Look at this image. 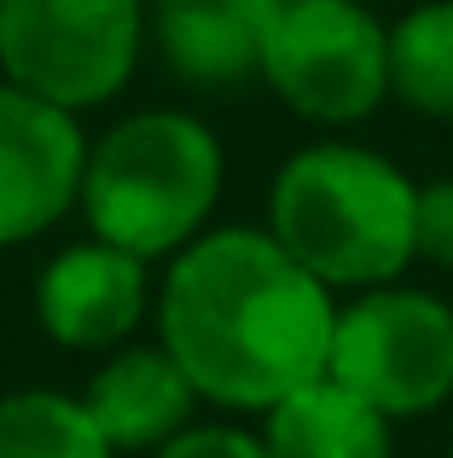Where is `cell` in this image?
<instances>
[{"label":"cell","mask_w":453,"mask_h":458,"mask_svg":"<svg viewBox=\"0 0 453 458\" xmlns=\"http://www.w3.org/2000/svg\"><path fill=\"white\" fill-rule=\"evenodd\" d=\"M151 458H268V453H261V436L244 424H192Z\"/></svg>","instance_id":"15"},{"label":"cell","mask_w":453,"mask_h":458,"mask_svg":"<svg viewBox=\"0 0 453 458\" xmlns=\"http://www.w3.org/2000/svg\"><path fill=\"white\" fill-rule=\"evenodd\" d=\"M285 0H146V47L181 88L226 99L261 81Z\"/></svg>","instance_id":"9"},{"label":"cell","mask_w":453,"mask_h":458,"mask_svg":"<svg viewBox=\"0 0 453 458\" xmlns=\"http://www.w3.org/2000/svg\"><path fill=\"white\" fill-rule=\"evenodd\" d=\"M146 0H0V81L88 116L134 81Z\"/></svg>","instance_id":"4"},{"label":"cell","mask_w":453,"mask_h":458,"mask_svg":"<svg viewBox=\"0 0 453 458\" xmlns=\"http://www.w3.org/2000/svg\"><path fill=\"white\" fill-rule=\"evenodd\" d=\"M261 88L320 134H349L389 105V23L366 0H285Z\"/></svg>","instance_id":"5"},{"label":"cell","mask_w":453,"mask_h":458,"mask_svg":"<svg viewBox=\"0 0 453 458\" xmlns=\"http://www.w3.org/2000/svg\"><path fill=\"white\" fill-rule=\"evenodd\" d=\"M256 436L268 458H396V424L331 377L261 412Z\"/></svg>","instance_id":"11"},{"label":"cell","mask_w":453,"mask_h":458,"mask_svg":"<svg viewBox=\"0 0 453 458\" xmlns=\"http://www.w3.org/2000/svg\"><path fill=\"white\" fill-rule=\"evenodd\" d=\"M0 458H116L88 406L64 389L0 394Z\"/></svg>","instance_id":"13"},{"label":"cell","mask_w":453,"mask_h":458,"mask_svg":"<svg viewBox=\"0 0 453 458\" xmlns=\"http://www.w3.org/2000/svg\"><path fill=\"white\" fill-rule=\"evenodd\" d=\"M389 99L453 123V0H424L389 23Z\"/></svg>","instance_id":"12"},{"label":"cell","mask_w":453,"mask_h":458,"mask_svg":"<svg viewBox=\"0 0 453 458\" xmlns=\"http://www.w3.org/2000/svg\"><path fill=\"white\" fill-rule=\"evenodd\" d=\"M88 406L93 429L105 436V447L116 458H151L169 447L181 429L198 424V389L186 383V371L169 360L163 343H128L116 354L99 360V371L88 377V389L76 394Z\"/></svg>","instance_id":"10"},{"label":"cell","mask_w":453,"mask_h":458,"mask_svg":"<svg viewBox=\"0 0 453 458\" xmlns=\"http://www.w3.org/2000/svg\"><path fill=\"white\" fill-rule=\"evenodd\" d=\"M419 261L453 273V174L419 186Z\"/></svg>","instance_id":"14"},{"label":"cell","mask_w":453,"mask_h":458,"mask_svg":"<svg viewBox=\"0 0 453 458\" xmlns=\"http://www.w3.org/2000/svg\"><path fill=\"white\" fill-rule=\"evenodd\" d=\"M151 325L204 406L261 418L326 377L338 296L268 226H209L163 261Z\"/></svg>","instance_id":"1"},{"label":"cell","mask_w":453,"mask_h":458,"mask_svg":"<svg viewBox=\"0 0 453 458\" xmlns=\"http://www.w3.org/2000/svg\"><path fill=\"white\" fill-rule=\"evenodd\" d=\"M448 458H453V436H448Z\"/></svg>","instance_id":"16"},{"label":"cell","mask_w":453,"mask_h":458,"mask_svg":"<svg viewBox=\"0 0 453 458\" xmlns=\"http://www.w3.org/2000/svg\"><path fill=\"white\" fill-rule=\"evenodd\" d=\"M151 302H158L151 267L99 238H76V244L53 250L35 273V325L70 354L105 360L128 348Z\"/></svg>","instance_id":"7"},{"label":"cell","mask_w":453,"mask_h":458,"mask_svg":"<svg viewBox=\"0 0 453 458\" xmlns=\"http://www.w3.org/2000/svg\"><path fill=\"white\" fill-rule=\"evenodd\" d=\"M226 191V151L216 128L181 105H146L88 140L76 215L88 238L128 256L175 261L216 226Z\"/></svg>","instance_id":"3"},{"label":"cell","mask_w":453,"mask_h":458,"mask_svg":"<svg viewBox=\"0 0 453 458\" xmlns=\"http://www.w3.org/2000/svg\"><path fill=\"white\" fill-rule=\"evenodd\" d=\"M81 116L0 81V250L53 233L81 198Z\"/></svg>","instance_id":"8"},{"label":"cell","mask_w":453,"mask_h":458,"mask_svg":"<svg viewBox=\"0 0 453 458\" xmlns=\"http://www.w3.org/2000/svg\"><path fill=\"white\" fill-rule=\"evenodd\" d=\"M326 377L389 424L442 412L453 401V302L407 279L343 296Z\"/></svg>","instance_id":"6"},{"label":"cell","mask_w":453,"mask_h":458,"mask_svg":"<svg viewBox=\"0 0 453 458\" xmlns=\"http://www.w3.org/2000/svg\"><path fill=\"white\" fill-rule=\"evenodd\" d=\"M268 233L331 296H361L419 261V186L361 140H308L268 186Z\"/></svg>","instance_id":"2"}]
</instances>
